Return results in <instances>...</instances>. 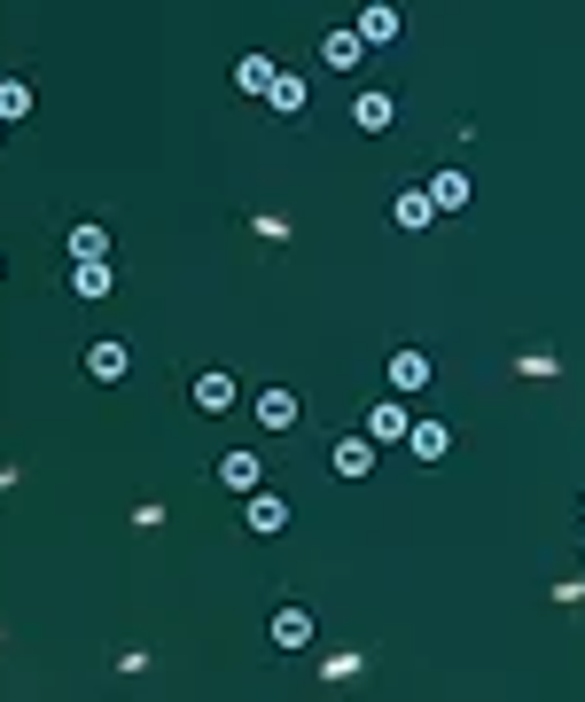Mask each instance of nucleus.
<instances>
[{
  "instance_id": "f257e3e1",
  "label": "nucleus",
  "mask_w": 585,
  "mask_h": 702,
  "mask_svg": "<svg viewBox=\"0 0 585 702\" xmlns=\"http://www.w3.org/2000/svg\"><path fill=\"white\" fill-rule=\"evenodd\" d=\"M398 24H406V17H398V0H367V9H360V40H367V47H390Z\"/></svg>"
},
{
  "instance_id": "f03ea898",
  "label": "nucleus",
  "mask_w": 585,
  "mask_h": 702,
  "mask_svg": "<svg viewBox=\"0 0 585 702\" xmlns=\"http://www.w3.org/2000/svg\"><path fill=\"white\" fill-rule=\"evenodd\" d=\"M367 55V40H360V24H344V32H320V63L328 70H352Z\"/></svg>"
},
{
  "instance_id": "7ed1b4c3",
  "label": "nucleus",
  "mask_w": 585,
  "mask_h": 702,
  "mask_svg": "<svg viewBox=\"0 0 585 702\" xmlns=\"http://www.w3.org/2000/svg\"><path fill=\"white\" fill-rule=\"evenodd\" d=\"M336 476H344V484L375 476V437H336Z\"/></svg>"
},
{
  "instance_id": "20e7f679",
  "label": "nucleus",
  "mask_w": 585,
  "mask_h": 702,
  "mask_svg": "<svg viewBox=\"0 0 585 702\" xmlns=\"http://www.w3.org/2000/svg\"><path fill=\"white\" fill-rule=\"evenodd\" d=\"M250 531H266V539H274V531H289V500L258 484V492H250Z\"/></svg>"
},
{
  "instance_id": "39448f33",
  "label": "nucleus",
  "mask_w": 585,
  "mask_h": 702,
  "mask_svg": "<svg viewBox=\"0 0 585 702\" xmlns=\"http://www.w3.org/2000/svg\"><path fill=\"white\" fill-rule=\"evenodd\" d=\"M406 429H413V414H406V406H398V391H390V398L367 414V437H375V446H398Z\"/></svg>"
},
{
  "instance_id": "423d86ee",
  "label": "nucleus",
  "mask_w": 585,
  "mask_h": 702,
  "mask_svg": "<svg viewBox=\"0 0 585 702\" xmlns=\"http://www.w3.org/2000/svg\"><path fill=\"white\" fill-rule=\"evenodd\" d=\"M390 391H398V398L430 391V360H422V351H390Z\"/></svg>"
},
{
  "instance_id": "0eeeda50",
  "label": "nucleus",
  "mask_w": 585,
  "mask_h": 702,
  "mask_svg": "<svg viewBox=\"0 0 585 702\" xmlns=\"http://www.w3.org/2000/svg\"><path fill=\"white\" fill-rule=\"evenodd\" d=\"M406 446H413V461H445V453H453V429H445V421H413Z\"/></svg>"
},
{
  "instance_id": "6e6552de",
  "label": "nucleus",
  "mask_w": 585,
  "mask_h": 702,
  "mask_svg": "<svg viewBox=\"0 0 585 702\" xmlns=\"http://www.w3.org/2000/svg\"><path fill=\"white\" fill-rule=\"evenodd\" d=\"M390 219H398V227H406V234H422V227H430V219H438V204H430V188H406V196H398V204H390Z\"/></svg>"
},
{
  "instance_id": "1a4fd4ad",
  "label": "nucleus",
  "mask_w": 585,
  "mask_h": 702,
  "mask_svg": "<svg viewBox=\"0 0 585 702\" xmlns=\"http://www.w3.org/2000/svg\"><path fill=\"white\" fill-rule=\"evenodd\" d=\"M70 289L78 297H110V257H70Z\"/></svg>"
},
{
  "instance_id": "9d476101",
  "label": "nucleus",
  "mask_w": 585,
  "mask_h": 702,
  "mask_svg": "<svg viewBox=\"0 0 585 702\" xmlns=\"http://www.w3.org/2000/svg\"><path fill=\"white\" fill-rule=\"evenodd\" d=\"M390 118H398L390 95H360V102H352V125H360V133H390Z\"/></svg>"
},
{
  "instance_id": "9b49d317",
  "label": "nucleus",
  "mask_w": 585,
  "mask_h": 702,
  "mask_svg": "<svg viewBox=\"0 0 585 702\" xmlns=\"http://www.w3.org/2000/svg\"><path fill=\"white\" fill-rule=\"evenodd\" d=\"M258 421H266V429H297V391H282V383L258 391Z\"/></svg>"
},
{
  "instance_id": "f8f14e48",
  "label": "nucleus",
  "mask_w": 585,
  "mask_h": 702,
  "mask_svg": "<svg viewBox=\"0 0 585 702\" xmlns=\"http://www.w3.org/2000/svg\"><path fill=\"white\" fill-rule=\"evenodd\" d=\"M266 102H274L282 118H305V78H297V70H274V86H266Z\"/></svg>"
},
{
  "instance_id": "ddd939ff",
  "label": "nucleus",
  "mask_w": 585,
  "mask_h": 702,
  "mask_svg": "<svg viewBox=\"0 0 585 702\" xmlns=\"http://www.w3.org/2000/svg\"><path fill=\"white\" fill-rule=\"evenodd\" d=\"M219 484H227V492H258V484H266V476H258V453H227V461H219Z\"/></svg>"
},
{
  "instance_id": "4468645a",
  "label": "nucleus",
  "mask_w": 585,
  "mask_h": 702,
  "mask_svg": "<svg viewBox=\"0 0 585 702\" xmlns=\"http://www.w3.org/2000/svg\"><path fill=\"white\" fill-rule=\"evenodd\" d=\"M468 196H476L468 172H438V180H430V204H438V211H468Z\"/></svg>"
},
{
  "instance_id": "2eb2a0df",
  "label": "nucleus",
  "mask_w": 585,
  "mask_h": 702,
  "mask_svg": "<svg viewBox=\"0 0 585 702\" xmlns=\"http://www.w3.org/2000/svg\"><path fill=\"white\" fill-rule=\"evenodd\" d=\"M196 406H203V414H227V406H234V375H219V368L196 375Z\"/></svg>"
},
{
  "instance_id": "dca6fc26",
  "label": "nucleus",
  "mask_w": 585,
  "mask_h": 702,
  "mask_svg": "<svg viewBox=\"0 0 585 702\" xmlns=\"http://www.w3.org/2000/svg\"><path fill=\"white\" fill-rule=\"evenodd\" d=\"M312 640V617L305 608H274V648H305Z\"/></svg>"
},
{
  "instance_id": "f3484780",
  "label": "nucleus",
  "mask_w": 585,
  "mask_h": 702,
  "mask_svg": "<svg viewBox=\"0 0 585 702\" xmlns=\"http://www.w3.org/2000/svg\"><path fill=\"white\" fill-rule=\"evenodd\" d=\"M87 375H95V383H118V375H125V343H95V351H87Z\"/></svg>"
},
{
  "instance_id": "a211bd4d",
  "label": "nucleus",
  "mask_w": 585,
  "mask_h": 702,
  "mask_svg": "<svg viewBox=\"0 0 585 702\" xmlns=\"http://www.w3.org/2000/svg\"><path fill=\"white\" fill-rule=\"evenodd\" d=\"M234 86H242V95H266V86H274V63H266V55H242V63H234Z\"/></svg>"
},
{
  "instance_id": "6ab92c4d",
  "label": "nucleus",
  "mask_w": 585,
  "mask_h": 702,
  "mask_svg": "<svg viewBox=\"0 0 585 702\" xmlns=\"http://www.w3.org/2000/svg\"><path fill=\"white\" fill-rule=\"evenodd\" d=\"M0 118H9V125L32 118V86H24V78H0Z\"/></svg>"
},
{
  "instance_id": "aec40b11",
  "label": "nucleus",
  "mask_w": 585,
  "mask_h": 702,
  "mask_svg": "<svg viewBox=\"0 0 585 702\" xmlns=\"http://www.w3.org/2000/svg\"><path fill=\"white\" fill-rule=\"evenodd\" d=\"M70 257H110V234L102 227H70Z\"/></svg>"
},
{
  "instance_id": "412c9836",
  "label": "nucleus",
  "mask_w": 585,
  "mask_h": 702,
  "mask_svg": "<svg viewBox=\"0 0 585 702\" xmlns=\"http://www.w3.org/2000/svg\"><path fill=\"white\" fill-rule=\"evenodd\" d=\"M0 133H9V118H0Z\"/></svg>"
}]
</instances>
